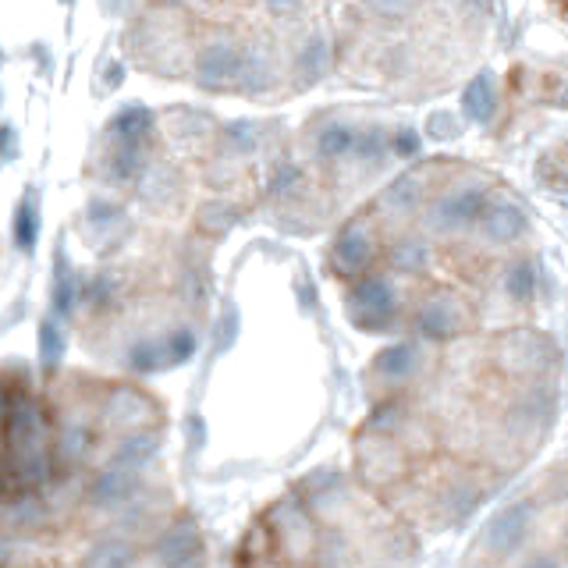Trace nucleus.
Returning <instances> with one entry per match:
<instances>
[{"mask_svg": "<svg viewBox=\"0 0 568 568\" xmlns=\"http://www.w3.org/2000/svg\"><path fill=\"white\" fill-rule=\"evenodd\" d=\"M529 519H532V508L529 505H511L505 511H497L494 519L484 526V532H479V544H484L487 550H511L519 547L526 529H529Z\"/></svg>", "mask_w": 568, "mask_h": 568, "instance_id": "423d86ee", "label": "nucleus"}, {"mask_svg": "<svg viewBox=\"0 0 568 568\" xmlns=\"http://www.w3.org/2000/svg\"><path fill=\"white\" fill-rule=\"evenodd\" d=\"M139 192H142V200H146L150 206H164V203H171V200H174V192H178V185H174V171H168V168H153V171H146V174H142V182H139Z\"/></svg>", "mask_w": 568, "mask_h": 568, "instance_id": "5701e85b", "label": "nucleus"}, {"mask_svg": "<svg viewBox=\"0 0 568 568\" xmlns=\"http://www.w3.org/2000/svg\"><path fill=\"white\" fill-rule=\"evenodd\" d=\"M387 135L381 129H369L359 142H355V153H359L363 160H369V164H381V156L387 153Z\"/></svg>", "mask_w": 568, "mask_h": 568, "instance_id": "72a5a7b5", "label": "nucleus"}, {"mask_svg": "<svg viewBox=\"0 0 568 568\" xmlns=\"http://www.w3.org/2000/svg\"><path fill=\"white\" fill-rule=\"evenodd\" d=\"M359 462L369 484H390V479L402 473V455L395 444H390V437L381 430H373L369 437L359 440Z\"/></svg>", "mask_w": 568, "mask_h": 568, "instance_id": "0eeeda50", "label": "nucleus"}, {"mask_svg": "<svg viewBox=\"0 0 568 568\" xmlns=\"http://www.w3.org/2000/svg\"><path fill=\"white\" fill-rule=\"evenodd\" d=\"M419 331L430 337V342H448V337H455L462 331V310L452 298L426 302L419 313Z\"/></svg>", "mask_w": 568, "mask_h": 568, "instance_id": "9d476101", "label": "nucleus"}, {"mask_svg": "<svg viewBox=\"0 0 568 568\" xmlns=\"http://www.w3.org/2000/svg\"><path fill=\"white\" fill-rule=\"evenodd\" d=\"M114 292H118V281L114 277H97V281H89L85 288H82V298H89L93 306H103V302H111L114 298Z\"/></svg>", "mask_w": 568, "mask_h": 568, "instance_id": "e433bc0d", "label": "nucleus"}, {"mask_svg": "<svg viewBox=\"0 0 568 568\" xmlns=\"http://www.w3.org/2000/svg\"><path fill=\"white\" fill-rule=\"evenodd\" d=\"M355 132L345 129V124H327L324 132L316 135V153L324 156V160H337V156H348L355 153Z\"/></svg>", "mask_w": 568, "mask_h": 568, "instance_id": "b1692460", "label": "nucleus"}, {"mask_svg": "<svg viewBox=\"0 0 568 568\" xmlns=\"http://www.w3.org/2000/svg\"><path fill=\"white\" fill-rule=\"evenodd\" d=\"M129 366L135 373H156V369L174 366V355H171L168 337H160V342H139L132 348V355H129Z\"/></svg>", "mask_w": 568, "mask_h": 568, "instance_id": "aec40b11", "label": "nucleus"}, {"mask_svg": "<svg viewBox=\"0 0 568 568\" xmlns=\"http://www.w3.org/2000/svg\"><path fill=\"white\" fill-rule=\"evenodd\" d=\"M384 210L387 213H398V217H408V213H416L419 203H423V182L419 174H402L398 182H390V189L384 192Z\"/></svg>", "mask_w": 568, "mask_h": 568, "instance_id": "dca6fc26", "label": "nucleus"}, {"mask_svg": "<svg viewBox=\"0 0 568 568\" xmlns=\"http://www.w3.org/2000/svg\"><path fill=\"white\" fill-rule=\"evenodd\" d=\"M135 497V476L118 466V469H106L103 476H97V484L89 487V501L97 508H121L124 501Z\"/></svg>", "mask_w": 568, "mask_h": 568, "instance_id": "9b49d317", "label": "nucleus"}, {"mask_svg": "<svg viewBox=\"0 0 568 568\" xmlns=\"http://www.w3.org/2000/svg\"><path fill=\"white\" fill-rule=\"evenodd\" d=\"M200 558V532L192 523H178L164 540H160V561L168 565H189Z\"/></svg>", "mask_w": 568, "mask_h": 568, "instance_id": "ddd939ff", "label": "nucleus"}, {"mask_svg": "<svg viewBox=\"0 0 568 568\" xmlns=\"http://www.w3.org/2000/svg\"><path fill=\"white\" fill-rule=\"evenodd\" d=\"M295 182H298V171H295V168H284V171L277 174V182H274V195L288 192V189H292Z\"/></svg>", "mask_w": 568, "mask_h": 568, "instance_id": "ea45409f", "label": "nucleus"}, {"mask_svg": "<svg viewBox=\"0 0 568 568\" xmlns=\"http://www.w3.org/2000/svg\"><path fill=\"white\" fill-rule=\"evenodd\" d=\"M156 419V408L146 395H139L132 387H118L111 402L103 408V423L111 430H124V434H135V430H146V426Z\"/></svg>", "mask_w": 568, "mask_h": 568, "instance_id": "20e7f679", "label": "nucleus"}, {"mask_svg": "<svg viewBox=\"0 0 568 568\" xmlns=\"http://www.w3.org/2000/svg\"><path fill=\"white\" fill-rule=\"evenodd\" d=\"M266 4H271V11H277V14H292V11H298L302 0H266Z\"/></svg>", "mask_w": 568, "mask_h": 568, "instance_id": "a19ab883", "label": "nucleus"}, {"mask_svg": "<svg viewBox=\"0 0 568 568\" xmlns=\"http://www.w3.org/2000/svg\"><path fill=\"white\" fill-rule=\"evenodd\" d=\"M487 192L484 189H458L452 195H444L440 203H434L430 210V221L437 231H458V227H469V224H479V217H484V210H487Z\"/></svg>", "mask_w": 568, "mask_h": 568, "instance_id": "f03ea898", "label": "nucleus"}, {"mask_svg": "<svg viewBox=\"0 0 568 568\" xmlns=\"http://www.w3.org/2000/svg\"><path fill=\"white\" fill-rule=\"evenodd\" d=\"M455 132H458V124H455L452 114H434L430 124H426V135H434V139H448Z\"/></svg>", "mask_w": 568, "mask_h": 568, "instance_id": "58836bf2", "label": "nucleus"}, {"mask_svg": "<svg viewBox=\"0 0 568 568\" xmlns=\"http://www.w3.org/2000/svg\"><path fill=\"white\" fill-rule=\"evenodd\" d=\"M390 150H395L398 156H416L419 153V135L416 132H398V135H390Z\"/></svg>", "mask_w": 568, "mask_h": 568, "instance_id": "4c0bfd02", "label": "nucleus"}, {"mask_svg": "<svg viewBox=\"0 0 568 568\" xmlns=\"http://www.w3.org/2000/svg\"><path fill=\"white\" fill-rule=\"evenodd\" d=\"M235 221H239V217H235V213H231L224 203H210V206L200 213V227H203V231H213V235H217V231H227Z\"/></svg>", "mask_w": 568, "mask_h": 568, "instance_id": "f704fd0d", "label": "nucleus"}, {"mask_svg": "<svg viewBox=\"0 0 568 568\" xmlns=\"http://www.w3.org/2000/svg\"><path fill=\"white\" fill-rule=\"evenodd\" d=\"M419 366V348L416 345H390L373 359V373L387 384H402L416 373Z\"/></svg>", "mask_w": 568, "mask_h": 568, "instance_id": "f8f14e48", "label": "nucleus"}, {"mask_svg": "<svg viewBox=\"0 0 568 568\" xmlns=\"http://www.w3.org/2000/svg\"><path fill=\"white\" fill-rule=\"evenodd\" d=\"M242 53L227 43H210L200 50V61H195V79H200L203 89H224L227 82H239L242 79Z\"/></svg>", "mask_w": 568, "mask_h": 568, "instance_id": "39448f33", "label": "nucleus"}, {"mask_svg": "<svg viewBox=\"0 0 568 568\" xmlns=\"http://www.w3.org/2000/svg\"><path fill=\"white\" fill-rule=\"evenodd\" d=\"M168 4H174V0H168Z\"/></svg>", "mask_w": 568, "mask_h": 568, "instance_id": "37998d69", "label": "nucleus"}, {"mask_svg": "<svg viewBox=\"0 0 568 568\" xmlns=\"http://www.w3.org/2000/svg\"><path fill=\"white\" fill-rule=\"evenodd\" d=\"M369 260H373V239H369V231L363 224H348L342 231V239L334 242V253H331L334 274L355 277V274L366 271Z\"/></svg>", "mask_w": 568, "mask_h": 568, "instance_id": "6e6552de", "label": "nucleus"}, {"mask_svg": "<svg viewBox=\"0 0 568 568\" xmlns=\"http://www.w3.org/2000/svg\"><path fill=\"white\" fill-rule=\"evenodd\" d=\"M348 313H352V324L369 334L387 331L390 316H395V288L381 277L359 281L348 295Z\"/></svg>", "mask_w": 568, "mask_h": 568, "instance_id": "f257e3e1", "label": "nucleus"}, {"mask_svg": "<svg viewBox=\"0 0 568 568\" xmlns=\"http://www.w3.org/2000/svg\"><path fill=\"white\" fill-rule=\"evenodd\" d=\"M89 444H93V434H89V426L85 423H68L64 430L58 434V452L61 462H68V466H79V462L85 458L89 452Z\"/></svg>", "mask_w": 568, "mask_h": 568, "instance_id": "4be33fe9", "label": "nucleus"}, {"mask_svg": "<svg viewBox=\"0 0 568 568\" xmlns=\"http://www.w3.org/2000/svg\"><path fill=\"white\" fill-rule=\"evenodd\" d=\"M540 408H550V398L547 395H529L523 402H515V408L508 413V426L515 434H544V426L555 419V413H544L540 416Z\"/></svg>", "mask_w": 568, "mask_h": 568, "instance_id": "2eb2a0df", "label": "nucleus"}, {"mask_svg": "<svg viewBox=\"0 0 568 568\" xmlns=\"http://www.w3.org/2000/svg\"><path fill=\"white\" fill-rule=\"evenodd\" d=\"M550 342L532 331H515L508 334L501 345H497V366L505 373H540L547 363Z\"/></svg>", "mask_w": 568, "mask_h": 568, "instance_id": "7ed1b4c3", "label": "nucleus"}, {"mask_svg": "<svg viewBox=\"0 0 568 568\" xmlns=\"http://www.w3.org/2000/svg\"><path fill=\"white\" fill-rule=\"evenodd\" d=\"M36 242H40V203H36V192H26L22 206L14 213V245L22 248L26 256H32Z\"/></svg>", "mask_w": 568, "mask_h": 568, "instance_id": "f3484780", "label": "nucleus"}, {"mask_svg": "<svg viewBox=\"0 0 568 568\" xmlns=\"http://www.w3.org/2000/svg\"><path fill=\"white\" fill-rule=\"evenodd\" d=\"M324 68H327V40L324 36H313V40L306 43V50H302V58H298L302 82H316L320 75H324Z\"/></svg>", "mask_w": 568, "mask_h": 568, "instance_id": "c756f323", "label": "nucleus"}, {"mask_svg": "<svg viewBox=\"0 0 568 568\" xmlns=\"http://www.w3.org/2000/svg\"><path fill=\"white\" fill-rule=\"evenodd\" d=\"M61 355H64V334H61L58 324H53V320H43V327H40V359H43V369L47 373L58 369Z\"/></svg>", "mask_w": 568, "mask_h": 568, "instance_id": "c85d7f7f", "label": "nucleus"}, {"mask_svg": "<svg viewBox=\"0 0 568 568\" xmlns=\"http://www.w3.org/2000/svg\"><path fill=\"white\" fill-rule=\"evenodd\" d=\"M390 263H395V271L402 274H419L426 271V263H430V248L419 239H408V242H398L395 253H390Z\"/></svg>", "mask_w": 568, "mask_h": 568, "instance_id": "a878e982", "label": "nucleus"}, {"mask_svg": "<svg viewBox=\"0 0 568 568\" xmlns=\"http://www.w3.org/2000/svg\"><path fill=\"white\" fill-rule=\"evenodd\" d=\"M111 129H114L118 142H135V146H142V139L153 132V114L146 106H124Z\"/></svg>", "mask_w": 568, "mask_h": 568, "instance_id": "6ab92c4d", "label": "nucleus"}, {"mask_svg": "<svg viewBox=\"0 0 568 568\" xmlns=\"http://www.w3.org/2000/svg\"><path fill=\"white\" fill-rule=\"evenodd\" d=\"M14 153H18V146H14V129L8 124V129H4V156L14 160Z\"/></svg>", "mask_w": 568, "mask_h": 568, "instance_id": "79ce46f5", "label": "nucleus"}, {"mask_svg": "<svg viewBox=\"0 0 568 568\" xmlns=\"http://www.w3.org/2000/svg\"><path fill=\"white\" fill-rule=\"evenodd\" d=\"M256 139H260V129L253 121H231L227 132H224V142H227L231 153H253Z\"/></svg>", "mask_w": 568, "mask_h": 568, "instance_id": "7c9ffc66", "label": "nucleus"}, {"mask_svg": "<svg viewBox=\"0 0 568 568\" xmlns=\"http://www.w3.org/2000/svg\"><path fill=\"white\" fill-rule=\"evenodd\" d=\"M89 565H129L132 555H129V547L118 544V540H106L100 544V550H93V555L85 558Z\"/></svg>", "mask_w": 568, "mask_h": 568, "instance_id": "c9c22d12", "label": "nucleus"}, {"mask_svg": "<svg viewBox=\"0 0 568 568\" xmlns=\"http://www.w3.org/2000/svg\"><path fill=\"white\" fill-rule=\"evenodd\" d=\"M363 4H366V11H369V14L384 18V22H395V18L413 14L419 0H363Z\"/></svg>", "mask_w": 568, "mask_h": 568, "instance_id": "473e14b6", "label": "nucleus"}, {"mask_svg": "<svg viewBox=\"0 0 568 568\" xmlns=\"http://www.w3.org/2000/svg\"><path fill=\"white\" fill-rule=\"evenodd\" d=\"M532 288H537V271H532V263H526V260L511 263L508 274H505V292L515 302H526L532 295Z\"/></svg>", "mask_w": 568, "mask_h": 568, "instance_id": "cd10ccee", "label": "nucleus"}, {"mask_svg": "<svg viewBox=\"0 0 568 568\" xmlns=\"http://www.w3.org/2000/svg\"><path fill=\"white\" fill-rule=\"evenodd\" d=\"M271 79H274V64H271V58H266L263 50L245 53L239 85H242V89H266V85H271Z\"/></svg>", "mask_w": 568, "mask_h": 568, "instance_id": "bb28decb", "label": "nucleus"}, {"mask_svg": "<svg viewBox=\"0 0 568 568\" xmlns=\"http://www.w3.org/2000/svg\"><path fill=\"white\" fill-rule=\"evenodd\" d=\"M526 213L508 203V200H497V203H487L484 217H479V231H484V239L494 242V245H505V242H515L519 235H526Z\"/></svg>", "mask_w": 568, "mask_h": 568, "instance_id": "1a4fd4ad", "label": "nucleus"}, {"mask_svg": "<svg viewBox=\"0 0 568 568\" xmlns=\"http://www.w3.org/2000/svg\"><path fill=\"white\" fill-rule=\"evenodd\" d=\"M277 529H281V540L288 544L292 550H313V523H310V515L302 511L298 505H284L281 511H277Z\"/></svg>", "mask_w": 568, "mask_h": 568, "instance_id": "4468645a", "label": "nucleus"}, {"mask_svg": "<svg viewBox=\"0 0 568 568\" xmlns=\"http://www.w3.org/2000/svg\"><path fill=\"white\" fill-rule=\"evenodd\" d=\"M156 448H160V437L153 430H135L114 452V462H118V466H124V469H135V466H142V462H150L156 455Z\"/></svg>", "mask_w": 568, "mask_h": 568, "instance_id": "412c9836", "label": "nucleus"}, {"mask_svg": "<svg viewBox=\"0 0 568 568\" xmlns=\"http://www.w3.org/2000/svg\"><path fill=\"white\" fill-rule=\"evenodd\" d=\"M75 274H71V266H68V256L58 253V266H53V306H58L61 316L71 313V306H75V295H82L75 288Z\"/></svg>", "mask_w": 568, "mask_h": 568, "instance_id": "393cba45", "label": "nucleus"}, {"mask_svg": "<svg viewBox=\"0 0 568 568\" xmlns=\"http://www.w3.org/2000/svg\"><path fill=\"white\" fill-rule=\"evenodd\" d=\"M462 106H466V114L473 121H490L494 111H497V89H494V79L490 75H476L473 85L466 89V97H462Z\"/></svg>", "mask_w": 568, "mask_h": 568, "instance_id": "a211bd4d", "label": "nucleus"}, {"mask_svg": "<svg viewBox=\"0 0 568 568\" xmlns=\"http://www.w3.org/2000/svg\"><path fill=\"white\" fill-rule=\"evenodd\" d=\"M111 171H114V178H121V182H124V178L142 174V150L135 146V142H118Z\"/></svg>", "mask_w": 568, "mask_h": 568, "instance_id": "2f4dec72", "label": "nucleus"}]
</instances>
